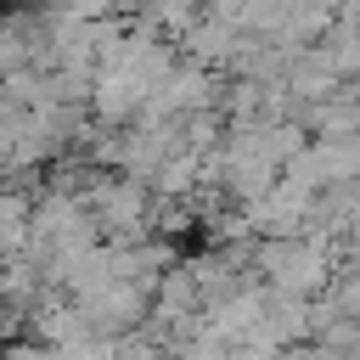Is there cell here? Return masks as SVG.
Segmentation results:
<instances>
[{"mask_svg": "<svg viewBox=\"0 0 360 360\" xmlns=\"http://www.w3.org/2000/svg\"><path fill=\"white\" fill-rule=\"evenodd\" d=\"M259 270L276 292H292V298H315L332 287V242L304 231V236H270L259 248Z\"/></svg>", "mask_w": 360, "mask_h": 360, "instance_id": "obj_1", "label": "cell"}, {"mask_svg": "<svg viewBox=\"0 0 360 360\" xmlns=\"http://www.w3.org/2000/svg\"><path fill=\"white\" fill-rule=\"evenodd\" d=\"M84 197L107 242H141V231L152 225V197H146V180L135 174H90Z\"/></svg>", "mask_w": 360, "mask_h": 360, "instance_id": "obj_2", "label": "cell"}, {"mask_svg": "<svg viewBox=\"0 0 360 360\" xmlns=\"http://www.w3.org/2000/svg\"><path fill=\"white\" fill-rule=\"evenodd\" d=\"M343 90L326 96V101H298L304 129H315V135H360V96H343Z\"/></svg>", "mask_w": 360, "mask_h": 360, "instance_id": "obj_3", "label": "cell"}, {"mask_svg": "<svg viewBox=\"0 0 360 360\" xmlns=\"http://www.w3.org/2000/svg\"><path fill=\"white\" fill-rule=\"evenodd\" d=\"M146 0H112V11H141Z\"/></svg>", "mask_w": 360, "mask_h": 360, "instance_id": "obj_4", "label": "cell"}]
</instances>
